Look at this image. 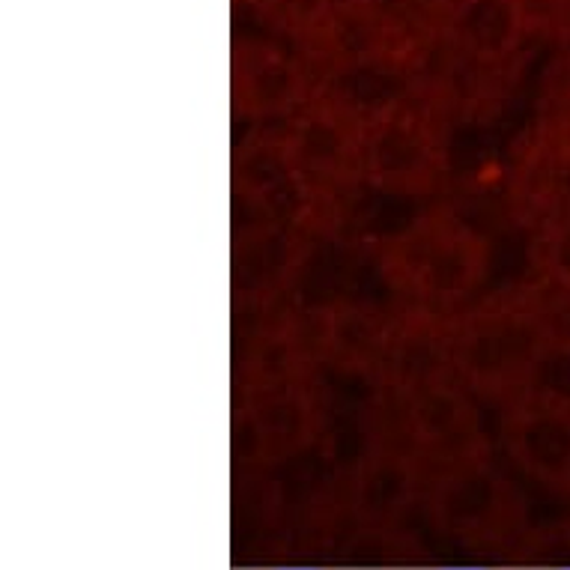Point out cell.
Returning <instances> with one entry per match:
<instances>
[{
	"label": "cell",
	"instance_id": "6da1fadb",
	"mask_svg": "<svg viewBox=\"0 0 570 570\" xmlns=\"http://www.w3.org/2000/svg\"><path fill=\"white\" fill-rule=\"evenodd\" d=\"M469 37L481 48H499L511 33V12L502 0H478L466 19Z\"/></svg>",
	"mask_w": 570,
	"mask_h": 570
},
{
	"label": "cell",
	"instance_id": "7a4b0ae2",
	"mask_svg": "<svg viewBox=\"0 0 570 570\" xmlns=\"http://www.w3.org/2000/svg\"><path fill=\"white\" fill-rule=\"evenodd\" d=\"M454 570H478V568H454Z\"/></svg>",
	"mask_w": 570,
	"mask_h": 570
},
{
	"label": "cell",
	"instance_id": "3957f363",
	"mask_svg": "<svg viewBox=\"0 0 570 570\" xmlns=\"http://www.w3.org/2000/svg\"><path fill=\"white\" fill-rule=\"evenodd\" d=\"M287 570H296V568H287Z\"/></svg>",
	"mask_w": 570,
	"mask_h": 570
}]
</instances>
